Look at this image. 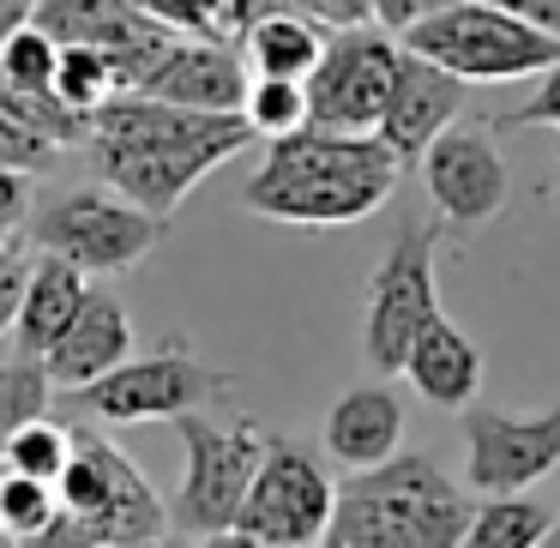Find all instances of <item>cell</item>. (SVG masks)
Here are the masks:
<instances>
[{"mask_svg":"<svg viewBox=\"0 0 560 548\" xmlns=\"http://www.w3.org/2000/svg\"><path fill=\"white\" fill-rule=\"evenodd\" d=\"M254 145V127L242 115L175 109L145 91H121L91 115V170L109 194L133 199L151 218H175L187 194L206 182L218 163L242 158Z\"/></svg>","mask_w":560,"mask_h":548,"instance_id":"cell-1","label":"cell"},{"mask_svg":"<svg viewBox=\"0 0 560 548\" xmlns=\"http://www.w3.org/2000/svg\"><path fill=\"white\" fill-rule=\"evenodd\" d=\"M398 175L404 163L386 151L380 133L302 127V133L266 145V163L242 187V206L254 218L295 223V230H338V223L374 218L392 199Z\"/></svg>","mask_w":560,"mask_h":548,"instance_id":"cell-2","label":"cell"},{"mask_svg":"<svg viewBox=\"0 0 560 548\" xmlns=\"http://www.w3.org/2000/svg\"><path fill=\"white\" fill-rule=\"evenodd\" d=\"M55 494H61L55 524L37 530L25 548H127L175 530L145 470L109 434H91V428H73V464L55 482Z\"/></svg>","mask_w":560,"mask_h":548,"instance_id":"cell-3","label":"cell"},{"mask_svg":"<svg viewBox=\"0 0 560 548\" xmlns=\"http://www.w3.org/2000/svg\"><path fill=\"white\" fill-rule=\"evenodd\" d=\"M470 494L428 452H398L380 470H355L338 488L331 524L368 548H458L470 530Z\"/></svg>","mask_w":560,"mask_h":548,"instance_id":"cell-4","label":"cell"},{"mask_svg":"<svg viewBox=\"0 0 560 548\" xmlns=\"http://www.w3.org/2000/svg\"><path fill=\"white\" fill-rule=\"evenodd\" d=\"M398 43L422 61L446 67L464 85H506L524 73H548L560 61V37L536 31L530 19L506 13L494 0H452L440 13L398 31Z\"/></svg>","mask_w":560,"mask_h":548,"instance_id":"cell-5","label":"cell"},{"mask_svg":"<svg viewBox=\"0 0 560 548\" xmlns=\"http://www.w3.org/2000/svg\"><path fill=\"white\" fill-rule=\"evenodd\" d=\"M163 230H170V218H151L133 199L109 194V187H67V194L31 206L25 218L31 254H55L67 266H79L85 278L133 271L139 259H151Z\"/></svg>","mask_w":560,"mask_h":548,"instance_id":"cell-6","label":"cell"},{"mask_svg":"<svg viewBox=\"0 0 560 548\" xmlns=\"http://www.w3.org/2000/svg\"><path fill=\"white\" fill-rule=\"evenodd\" d=\"M182 434V452H187V470H182V488H175V530L182 536H223L235 530L242 518V500L259 476V458H266V428L259 422H211L206 410L182 416L175 422Z\"/></svg>","mask_w":560,"mask_h":548,"instance_id":"cell-7","label":"cell"},{"mask_svg":"<svg viewBox=\"0 0 560 548\" xmlns=\"http://www.w3.org/2000/svg\"><path fill=\"white\" fill-rule=\"evenodd\" d=\"M434 259H440V223H398L386 259L368 278V307H362V355L380 380L404 374L422 326L440 314L434 290Z\"/></svg>","mask_w":560,"mask_h":548,"instance_id":"cell-8","label":"cell"},{"mask_svg":"<svg viewBox=\"0 0 560 548\" xmlns=\"http://www.w3.org/2000/svg\"><path fill=\"white\" fill-rule=\"evenodd\" d=\"M230 386L235 374L199 362L187 338H163L151 355H127L115 374H103L85 392H67V398L97 422H182V416L230 398Z\"/></svg>","mask_w":560,"mask_h":548,"instance_id":"cell-9","label":"cell"},{"mask_svg":"<svg viewBox=\"0 0 560 548\" xmlns=\"http://www.w3.org/2000/svg\"><path fill=\"white\" fill-rule=\"evenodd\" d=\"M331 512H338V482L326 476L319 452L295 434H266V458H259L235 530L278 548H319V536L331 530Z\"/></svg>","mask_w":560,"mask_h":548,"instance_id":"cell-10","label":"cell"},{"mask_svg":"<svg viewBox=\"0 0 560 548\" xmlns=\"http://www.w3.org/2000/svg\"><path fill=\"white\" fill-rule=\"evenodd\" d=\"M398 37L386 25H343L326 31V55H319L314 79H307V127H331V133H374L380 109H386L392 73H398Z\"/></svg>","mask_w":560,"mask_h":548,"instance_id":"cell-11","label":"cell"},{"mask_svg":"<svg viewBox=\"0 0 560 548\" xmlns=\"http://www.w3.org/2000/svg\"><path fill=\"white\" fill-rule=\"evenodd\" d=\"M560 470V404L555 410H464V488L470 494H530V482Z\"/></svg>","mask_w":560,"mask_h":548,"instance_id":"cell-12","label":"cell"},{"mask_svg":"<svg viewBox=\"0 0 560 548\" xmlns=\"http://www.w3.org/2000/svg\"><path fill=\"white\" fill-rule=\"evenodd\" d=\"M422 187L446 230H482L506 211L512 170L494 145V121H458L422 151Z\"/></svg>","mask_w":560,"mask_h":548,"instance_id":"cell-13","label":"cell"},{"mask_svg":"<svg viewBox=\"0 0 560 548\" xmlns=\"http://www.w3.org/2000/svg\"><path fill=\"white\" fill-rule=\"evenodd\" d=\"M55 43H91L115 61L121 91H133L139 79L158 67V55L175 43V31L151 25L133 0H37V19Z\"/></svg>","mask_w":560,"mask_h":548,"instance_id":"cell-14","label":"cell"},{"mask_svg":"<svg viewBox=\"0 0 560 548\" xmlns=\"http://www.w3.org/2000/svg\"><path fill=\"white\" fill-rule=\"evenodd\" d=\"M464 103H470V85H464V79H452L446 67H434V61H422V55L404 49L374 133L386 139V151L410 170V163H422V151L434 145L446 127L464 121Z\"/></svg>","mask_w":560,"mask_h":548,"instance_id":"cell-15","label":"cell"},{"mask_svg":"<svg viewBox=\"0 0 560 548\" xmlns=\"http://www.w3.org/2000/svg\"><path fill=\"white\" fill-rule=\"evenodd\" d=\"M247 61L242 49L230 43H211V37H175L170 49L158 55L145 79L133 91L158 103H175V109H206V115H242V97H247Z\"/></svg>","mask_w":560,"mask_h":548,"instance_id":"cell-16","label":"cell"},{"mask_svg":"<svg viewBox=\"0 0 560 548\" xmlns=\"http://www.w3.org/2000/svg\"><path fill=\"white\" fill-rule=\"evenodd\" d=\"M127 355H133V319H127L121 295L91 290L85 307L73 314V326L61 331V343L43 355V368H49L55 392H85V386H97L103 374H115Z\"/></svg>","mask_w":560,"mask_h":548,"instance_id":"cell-17","label":"cell"},{"mask_svg":"<svg viewBox=\"0 0 560 548\" xmlns=\"http://www.w3.org/2000/svg\"><path fill=\"white\" fill-rule=\"evenodd\" d=\"M326 458H338L343 470H380V464L398 458V440H404V398L374 380V386H350L338 404L326 410Z\"/></svg>","mask_w":560,"mask_h":548,"instance_id":"cell-18","label":"cell"},{"mask_svg":"<svg viewBox=\"0 0 560 548\" xmlns=\"http://www.w3.org/2000/svg\"><path fill=\"white\" fill-rule=\"evenodd\" d=\"M404 374H410V386L422 392L434 410H470L476 392H482V350H476V338L458 319L434 314L422 326V338H416Z\"/></svg>","mask_w":560,"mask_h":548,"instance_id":"cell-19","label":"cell"},{"mask_svg":"<svg viewBox=\"0 0 560 548\" xmlns=\"http://www.w3.org/2000/svg\"><path fill=\"white\" fill-rule=\"evenodd\" d=\"M91 295V278L79 266H67V259L55 254H37L31 259V283H25V302H19V319H13V355H31V362H43V355L61 343V331L73 326V314L85 307Z\"/></svg>","mask_w":560,"mask_h":548,"instance_id":"cell-20","label":"cell"},{"mask_svg":"<svg viewBox=\"0 0 560 548\" xmlns=\"http://www.w3.org/2000/svg\"><path fill=\"white\" fill-rule=\"evenodd\" d=\"M319 55H326V25H314L302 13H283V7H266L242 37V61L254 79H302L307 85Z\"/></svg>","mask_w":560,"mask_h":548,"instance_id":"cell-21","label":"cell"},{"mask_svg":"<svg viewBox=\"0 0 560 548\" xmlns=\"http://www.w3.org/2000/svg\"><path fill=\"white\" fill-rule=\"evenodd\" d=\"M555 530V506L530 494H488L470 512V530L458 536V548H542Z\"/></svg>","mask_w":560,"mask_h":548,"instance_id":"cell-22","label":"cell"},{"mask_svg":"<svg viewBox=\"0 0 560 548\" xmlns=\"http://www.w3.org/2000/svg\"><path fill=\"white\" fill-rule=\"evenodd\" d=\"M55 103H67L73 115H97L103 103L121 97V73H115V61L103 49H91V43H61V67H55Z\"/></svg>","mask_w":560,"mask_h":548,"instance_id":"cell-23","label":"cell"},{"mask_svg":"<svg viewBox=\"0 0 560 548\" xmlns=\"http://www.w3.org/2000/svg\"><path fill=\"white\" fill-rule=\"evenodd\" d=\"M73 464V422L55 416H31L25 428H13L7 440V476H31V482H61Z\"/></svg>","mask_w":560,"mask_h":548,"instance_id":"cell-24","label":"cell"},{"mask_svg":"<svg viewBox=\"0 0 560 548\" xmlns=\"http://www.w3.org/2000/svg\"><path fill=\"white\" fill-rule=\"evenodd\" d=\"M49 368L31 362V355H7L0 362V476H7V440L13 428H25L31 416H49Z\"/></svg>","mask_w":560,"mask_h":548,"instance_id":"cell-25","label":"cell"},{"mask_svg":"<svg viewBox=\"0 0 560 548\" xmlns=\"http://www.w3.org/2000/svg\"><path fill=\"white\" fill-rule=\"evenodd\" d=\"M242 121L254 127V139H290L307 127V85L302 79H247Z\"/></svg>","mask_w":560,"mask_h":548,"instance_id":"cell-26","label":"cell"},{"mask_svg":"<svg viewBox=\"0 0 560 548\" xmlns=\"http://www.w3.org/2000/svg\"><path fill=\"white\" fill-rule=\"evenodd\" d=\"M55 67H61V43H55L43 25H25V31H13V37L0 43V85L43 97V91L55 85Z\"/></svg>","mask_w":560,"mask_h":548,"instance_id":"cell-27","label":"cell"},{"mask_svg":"<svg viewBox=\"0 0 560 548\" xmlns=\"http://www.w3.org/2000/svg\"><path fill=\"white\" fill-rule=\"evenodd\" d=\"M55 512H61V494L55 482H31V476H0V530L31 543L37 530H49Z\"/></svg>","mask_w":560,"mask_h":548,"instance_id":"cell-28","label":"cell"},{"mask_svg":"<svg viewBox=\"0 0 560 548\" xmlns=\"http://www.w3.org/2000/svg\"><path fill=\"white\" fill-rule=\"evenodd\" d=\"M524 127H560V61L542 73V85L518 103V109L494 115V133H524Z\"/></svg>","mask_w":560,"mask_h":548,"instance_id":"cell-29","label":"cell"},{"mask_svg":"<svg viewBox=\"0 0 560 548\" xmlns=\"http://www.w3.org/2000/svg\"><path fill=\"white\" fill-rule=\"evenodd\" d=\"M31 242H7L0 247V331H13V319H19V302H25V283H31Z\"/></svg>","mask_w":560,"mask_h":548,"instance_id":"cell-30","label":"cell"},{"mask_svg":"<svg viewBox=\"0 0 560 548\" xmlns=\"http://www.w3.org/2000/svg\"><path fill=\"white\" fill-rule=\"evenodd\" d=\"M283 13H302L326 31H343V25H368V0H271Z\"/></svg>","mask_w":560,"mask_h":548,"instance_id":"cell-31","label":"cell"},{"mask_svg":"<svg viewBox=\"0 0 560 548\" xmlns=\"http://www.w3.org/2000/svg\"><path fill=\"white\" fill-rule=\"evenodd\" d=\"M31 206H37V194H31V175L7 170L0 163V235H19L31 218Z\"/></svg>","mask_w":560,"mask_h":548,"instance_id":"cell-32","label":"cell"},{"mask_svg":"<svg viewBox=\"0 0 560 548\" xmlns=\"http://www.w3.org/2000/svg\"><path fill=\"white\" fill-rule=\"evenodd\" d=\"M440 7H452V0H368V19L386 31H410L416 19L440 13Z\"/></svg>","mask_w":560,"mask_h":548,"instance_id":"cell-33","label":"cell"},{"mask_svg":"<svg viewBox=\"0 0 560 548\" xmlns=\"http://www.w3.org/2000/svg\"><path fill=\"white\" fill-rule=\"evenodd\" d=\"M494 7H506V13L530 19L536 31H548V37H560V0H494Z\"/></svg>","mask_w":560,"mask_h":548,"instance_id":"cell-34","label":"cell"},{"mask_svg":"<svg viewBox=\"0 0 560 548\" xmlns=\"http://www.w3.org/2000/svg\"><path fill=\"white\" fill-rule=\"evenodd\" d=\"M31 19H37V0H0V43L13 37V31H25Z\"/></svg>","mask_w":560,"mask_h":548,"instance_id":"cell-35","label":"cell"},{"mask_svg":"<svg viewBox=\"0 0 560 548\" xmlns=\"http://www.w3.org/2000/svg\"><path fill=\"white\" fill-rule=\"evenodd\" d=\"M127 548H194V536L170 530V536H151V543H127Z\"/></svg>","mask_w":560,"mask_h":548,"instance_id":"cell-36","label":"cell"},{"mask_svg":"<svg viewBox=\"0 0 560 548\" xmlns=\"http://www.w3.org/2000/svg\"><path fill=\"white\" fill-rule=\"evenodd\" d=\"M542 548H560V512H555V530H548V543Z\"/></svg>","mask_w":560,"mask_h":548,"instance_id":"cell-37","label":"cell"},{"mask_svg":"<svg viewBox=\"0 0 560 548\" xmlns=\"http://www.w3.org/2000/svg\"><path fill=\"white\" fill-rule=\"evenodd\" d=\"M7 242H13V235H0V247H7Z\"/></svg>","mask_w":560,"mask_h":548,"instance_id":"cell-38","label":"cell"},{"mask_svg":"<svg viewBox=\"0 0 560 548\" xmlns=\"http://www.w3.org/2000/svg\"><path fill=\"white\" fill-rule=\"evenodd\" d=\"M555 187H560V170H555Z\"/></svg>","mask_w":560,"mask_h":548,"instance_id":"cell-39","label":"cell"}]
</instances>
